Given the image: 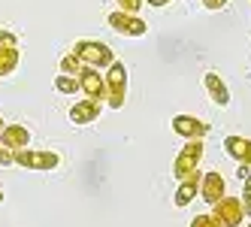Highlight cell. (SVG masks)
Masks as SVG:
<instances>
[{
  "label": "cell",
  "mask_w": 251,
  "mask_h": 227,
  "mask_svg": "<svg viewBox=\"0 0 251 227\" xmlns=\"http://www.w3.org/2000/svg\"><path fill=\"white\" fill-rule=\"evenodd\" d=\"M82 67H85V64L73 55V51H67V55L61 58V73H67V76H79V73H82Z\"/></svg>",
  "instance_id": "17"
},
{
  "label": "cell",
  "mask_w": 251,
  "mask_h": 227,
  "mask_svg": "<svg viewBox=\"0 0 251 227\" xmlns=\"http://www.w3.org/2000/svg\"><path fill=\"white\" fill-rule=\"evenodd\" d=\"M212 215L221 227H239L245 221V212H242V200L236 197H221L218 203L212 206Z\"/></svg>",
  "instance_id": "6"
},
{
  "label": "cell",
  "mask_w": 251,
  "mask_h": 227,
  "mask_svg": "<svg viewBox=\"0 0 251 227\" xmlns=\"http://www.w3.org/2000/svg\"><path fill=\"white\" fill-rule=\"evenodd\" d=\"M0 46H19V37L9 27H0Z\"/></svg>",
  "instance_id": "20"
},
{
  "label": "cell",
  "mask_w": 251,
  "mask_h": 227,
  "mask_svg": "<svg viewBox=\"0 0 251 227\" xmlns=\"http://www.w3.org/2000/svg\"><path fill=\"white\" fill-rule=\"evenodd\" d=\"M124 100H127V67L121 61H115L106 70V106L121 109Z\"/></svg>",
  "instance_id": "3"
},
{
  "label": "cell",
  "mask_w": 251,
  "mask_h": 227,
  "mask_svg": "<svg viewBox=\"0 0 251 227\" xmlns=\"http://www.w3.org/2000/svg\"><path fill=\"white\" fill-rule=\"evenodd\" d=\"M149 6H167V3H173V0H146Z\"/></svg>",
  "instance_id": "23"
},
{
  "label": "cell",
  "mask_w": 251,
  "mask_h": 227,
  "mask_svg": "<svg viewBox=\"0 0 251 227\" xmlns=\"http://www.w3.org/2000/svg\"><path fill=\"white\" fill-rule=\"evenodd\" d=\"M203 139H191V143H185V149H178L176 161H173V176L178 182L185 179H203L200 173V161H203Z\"/></svg>",
  "instance_id": "1"
},
{
  "label": "cell",
  "mask_w": 251,
  "mask_h": 227,
  "mask_svg": "<svg viewBox=\"0 0 251 227\" xmlns=\"http://www.w3.org/2000/svg\"><path fill=\"white\" fill-rule=\"evenodd\" d=\"M248 227H251V224H248Z\"/></svg>",
  "instance_id": "27"
},
{
  "label": "cell",
  "mask_w": 251,
  "mask_h": 227,
  "mask_svg": "<svg viewBox=\"0 0 251 227\" xmlns=\"http://www.w3.org/2000/svg\"><path fill=\"white\" fill-rule=\"evenodd\" d=\"M200 197L206 203H218L221 197H227V182L221 173H203V182H200Z\"/></svg>",
  "instance_id": "10"
},
{
  "label": "cell",
  "mask_w": 251,
  "mask_h": 227,
  "mask_svg": "<svg viewBox=\"0 0 251 227\" xmlns=\"http://www.w3.org/2000/svg\"><path fill=\"white\" fill-rule=\"evenodd\" d=\"M73 55L85 64V67H94V70H109L112 64H115V51L106 46V43H100V40H79L76 46H73Z\"/></svg>",
  "instance_id": "2"
},
{
  "label": "cell",
  "mask_w": 251,
  "mask_h": 227,
  "mask_svg": "<svg viewBox=\"0 0 251 227\" xmlns=\"http://www.w3.org/2000/svg\"><path fill=\"white\" fill-rule=\"evenodd\" d=\"M15 164L25 167V170L46 173V170H55L61 164V154L49 151V149H22V151H15Z\"/></svg>",
  "instance_id": "4"
},
{
  "label": "cell",
  "mask_w": 251,
  "mask_h": 227,
  "mask_svg": "<svg viewBox=\"0 0 251 227\" xmlns=\"http://www.w3.org/2000/svg\"><path fill=\"white\" fill-rule=\"evenodd\" d=\"M0 164H3V167L15 164V151H12V149H3V146H0Z\"/></svg>",
  "instance_id": "22"
},
{
  "label": "cell",
  "mask_w": 251,
  "mask_h": 227,
  "mask_svg": "<svg viewBox=\"0 0 251 227\" xmlns=\"http://www.w3.org/2000/svg\"><path fill=\"white\" fill-rule=\"evenodd\" d=\"M173 130L185 139V143H191V139H203L209 133V125L203 118H197V115H173Z\"/></svg>",
  "instance_id": "8"
},
{
  "label": "cell",
  "mask_w": 251,
  "mask_h": 227,
  "mask_svg": "<svg viewBox=\"0 0 251 227\" xmlns=\"http://www.w3.org/2000/svg\"><path fill=\"white\" fill-rule=\"evenodd\" d=\"M100 109H103V103H97V100H79V103L70 106V121L79 125V127L82 125H91V121H97Z\"/></svg>",
  "instance_id": "12"
},
{
  "label": "cell",
  "mask_w": 251,
  "mask_h": 227,
  "mask_svg": "<svg viewBox=\"0 0 251 227\" xmlns=\"http://www.w3.org/2000/svg\"><path fill=\"white\" fill-rule=\"evenodd\" d=\"M200 182H203V179H185V182H178L173 203H176L178 209H182V206H191L197 197H200Z\"/></svg>",
  "instance_id": "14"
},
{
  "label": "cell",
  "mask_w": 251,
  "mask_h": 227,
  "mask_svg": "<svg viewBox=\"0 0 251 227\" xmlns=\"http://www.w3.org/2000/svg\"><path fill=\"white\" fill-rule=\"evenodd\" d=\"M203 88L209 94V100L215 103V106H230V88H227V82L215 73V70H209V73L203 76Z\"/></svg>",
  "instance_id": "9"
},
{
  "label": "cell",
  "mask_w": 251,
  "mask_h": 227,
  "mask_svg": "<svg viewBox=\"0 0 251 227\" xmlns=\"http://www.w3.org/2000/svg\"><path fill=\"white\" fill-rule=\"evenodd\" d=\"M0 146L3 149H12V151H22V149H30V130L25 125H6L0 130Z\"/></svg>",
  "instance_id": "11"
},
{
  "label": "cell",
  "mask_w": 251,
  "mask_h": 227,
  "mask_svg": "<svg viewBox=\"0 0 251 227\" xmlns=\"http://www.w3.org/2000/svg\"><path fill=\"white\" fill-rule=\"evenodd\" d=\"M224 149H227V154L233 161L251 167V139H245V136H224Z\"/></svg>",
  "instance_id": "13"
},
{
  "label": "cell",
  "mask_w": 251,
  "mask_h": 227,
  "mask_svg": "<svg viewBox=\"0 0 251 227\" xmlns=\"http://www.w3.org/2000/svg\"><path fill=\"white\" fill-rule=\"evenodd\" d=\"M19 46H0V79L15 73V67H19Z\"/></svg>",
  "instance_id": "15"
},
{
  "label": "cell",
  "mask_w": 251,
  "mask_h": 227,
  "mask_svg": "<svg viewBox=\"0 0 251 227\" xmlns=\"http://www.w3.org/2000/svg\"><path fill=\"white\" fill-rule=\"evenodd\" d=\"M115 3H118V0H115Z\"/></svg>",
  "instance_id": "26"
},
{
  "label": "cell",
  "mask_w": 251,
  "mask_h": 227,
  "mask_svg": "<svg viewBox=\"0 0 251 227\" xmlns=\"http://www.w3.org/2000/svg\"><path fill=\"white\" fill-rule=\"evenodd\" d=\"M55 88H58L61 94H76V91H79V76L58 73V76H55Z\"/></svg>",
  "instance_id": "16"
},
{
  "label": "cell",
  "mask_w": 251,
  "mask_h": 227,
  "mask_svg": "<svg viewBox=\"0 0 251 227\" xmlns=\"http://www.w3.org/2000/svg\"><path fill=\"white\" fill-rule=\"evenodd\" d=\"M242 212L251 215V176L245 179V188H242Z\"/></svg>",
  "instance_id": "19"
},
{
  "label": "cell",
  "mask_w": 251,
  "mask_h": 227,
  "mask_svg": "<svg viewBox=\"0 0 251 227\" xmlns=\"http://www.w3.org/2000/svg\"><path fill=\"white\" fill-rule=\"evenodd\" d=\"M230 3V0H203V9H209V12H218V9H224Z\"/></svg>",
  "instance_id": "21"
},
{
  "label": "cell",
  "mask_w": 251,
  "mask_h": 227,
  "mask_svg": "<svg viewBox=\"0 0 251 227\" xmlns=\"http://www.w3.org/2000/svg\"><path fill=\"white\" fill-rule=\"evenodd\" d=\"M0 203H3V191H0Z\"/></svg>",
  "instance_id": "25"
},
{
  "label": "cell",
  "mask_w": 251,
  "mask_h": 227,
  "mask_svg": "<svg viewBox=\"0 0 251 227\" xmlns=\"http://www.w3.org/2000/svg\"><path fill=\"white\" fill-rule=\"evenodd\" d=\"M191 227H221V224L215 221V215L209 212V215H194L191 218Z\"/></svg>",
  "instance_id": "18"
},
{
  "label": "cell",
  "mask_w": 251,
  "mask_h": 227,
  "mask_svg": "<svg viewBox=\"0 0 251 227\" xmlns=\"http://www.w3.org/2000/svg\"><path fill=\"white\" fill-rule=\"evenodd\" d=\"M106 25H109L118 37H146L149 33V25L139 19V15H130V12H121V9H112L106 15Z\"/></svg>",
  "instance_id": "5"
},
{
  "label": "cell",
  "mask_w": 251,
  "mask_h": 227,
  "mask_svg": "<svg viewBox=\"0 0 251 227\" xmlns=\"http://www.w3.org/2000/svg\"><path fill=\"white\" fill-rule=\"evenodd\" d=\"M79 88L88 100H106V76L100 73V70L94 67H82V73H79Z\"/></svg>",
  "instance_id": "7"
},
{
  "label": "cell",
  "mask_w": 251,
  "mask_h": 227,
  "mask_svg": "<svg viewBox=\"0 0 251 227\" xmlns=\"http://www.w3.org/2000/svg\"><path fill=\"white\" fill-rule=\"evenodd\" d=\"M3 127H6V121H3V118H0V130H3Z\"/></svg>",
  "instance_id": "24"
}]
</instances>
